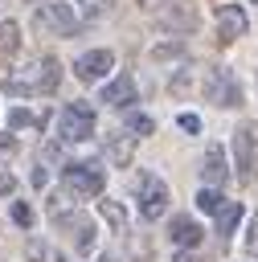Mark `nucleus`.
Returning <instances> with one entry per match:
<instances>
[{
    "label": "nucleus",
    "instance_id": "nucleus-1",
    "mask_svg": "<svg viewBox=\"0 0 258 262\" xmlns=\"http://www.w3.org/2000/svg\"><path fill=\"white\" fill-rule=\"evenodd\" d=\"M57 86H61V61L53 53L37 57L25 74H8L4 78V90L8 94H20V98H29V94H53Z\"/></svg>",
    "mask_w": 258,
    "mask_h": 262
},
{
    "label": "nucleus",
    "instance_id": "nucleus-2",
    "mask_svg": "<svg viewBox=\"0 0 258 262\" xmlns=\"http://www.w3.org/2000/svg\"><path fill=\"white\" fill-rule=\"evenodd\" d=\"M201 94H205V102H213V106H242V86H238V78H233L229 66H205V74H201Z\"/></svg>",
    "mask_w": 258,
    "mask_h": 262
},
{
    "label": "nucleus",
    "instance_id": "nucleus-3",
    "mask_svg": "<svg viewBox=\"0 0 258 262\" xmlns=\"http://www.w3.org/2000/svg\"><path fill=\"white\" fill-rule=\"evenodd\" d=\"M78 12L70 8V4H53V0H45L41 8H33V29L37 33H45V37H74L78 33Z\"/></svg>",
    "mask_w": 258,
    "mask_h": 262
},
{
    "label": "nucleus",
    "instance_id": "nucleus-4",
    "mask_svg": "<svg viewBox=\"0 0 258 262\" xmlns=\"http://www.w3.org/2000/svg\"><path fill=\"white\" fill-rule=\"evenodd\" d=\"M90 135H94V111H90V102L61 106V115H57V139L61 143H82Z\"/></svg>",
    "mask_w": 258,
    "mask_h": 262
},
{
    "label": "nucleus",
    "instance_id": "nucleus-5",
    "mask_svg": "<svg viewBox=\"0 0 258 262\" xmlns=\"http://www.w3.org/2000/svg\"><path fill=\"white\" fill-rule=\"evenodd\" d=\"M135 188H139V217L143 221H160L168 213V184L156 172H139Z\"/></svg>",
    "mask_w": 258,
    "mask_h": 262
},
{
    "label": "nucleus",
    "instance_id": "nucleus-6",
    "mask_svg": "<svg viewBox=\"0 0 258 262\" xmlns=\"http://www.w3.org/2000/svg\"><path fill=\"white\" fill-rule=\"evenodd\" d=\"M66 188L74 196H98L106 188V172L94 164V160H82V164H66Z\"/></svg>",
    "mask_w": 258,
    "mask_h": 262
},
{
    "label": "nucleus",
    "instance_id": "nucleus-7",
    "mask_svg": "<svg viewBox=\"0 0 258 262\" xmlns=\"http://www.w3.org/2000/svg\"><path fill=\"white\" fill-rule=\"evenodd\" d=\"M254 151H258V123L246 119V123H238V131H233V168H238L242 180L254 176Z\"/></svg>",
    "mask_w": 258,
    "mask_h": 262
},
{
    "label": "nucleus",
    "instance_id": "nucleus-8",
    "mask_svg": "<svg viewBox=\"0 0 258 262\" xmlns=\"http://www.w3.org/2000/svg\"><path fill=\"white\" fill-rule=\"evenodd\" d=\"M246 29H250V20L238 4H217V41L221 45H233L238 37H246Z\"/></svg>",
    "mask_w": 258,
    "mask_h": 262
},
{
    "label": "nucleus",
    "instance_id": "nucleus-9",
    "mask_svg": "<svg viewBox=\"0 0 258 262\" xmlns=\"http://www.w3.org/2000/svg\"><path fill=\"white\" fill-rule=\"evenodd\" d=\"M111 66H115V53H111V49H90V53H82V57L74 61V74H78L82 82H98Z\"/></svg>",
    "mask_w": 258,
    "mask_h": 262
},
{
    "label": "nucleus",
    "instance_id": "nucleus-10",
    "mask_svg": "<svg viewBox=\"0 0 258 262\" xmlns=\"http://www.w3.org/2000/svg\"><path fill=\"white\" fill-rule=\"evenodd\" d=\"M102 151L115 168H131V156H135V135L127 131H106L102 135Z\"/></svg>",
    "mask_w": 258,
    "mask_h": 262
},
{
    "label": "nucleus",
    "instance_id": "nucleus-11",
    "mask_svg": "<svg viewBox=\"0 0 258 262\" xmlns=\"http://www.w3.org/2000/svg\"><path fill=\"white\" fill-rule=\"evenodd\" d=\"M201 180H205L209 188H221V184L229 180V164H225L221 143H209V147H205V160H201Z\"/></svg>",
    "mask_w": 258,
    "mask_h": 262
},
{
    "label": "nucleus",
    "instance_id": "nucleus-12",
    "mask_svg": "<svg viewBox=\"0 0 258 262\" xmlns=\"http://www.w3.org/2000/svg\"><path fill=\"white\" fill-rule=\"evenodd\" d=\"M98 102L127 111V106L135 102V78H131V74H119L115 82H106V86H102V98H98Z\"/></svg>",
    "mask_w": 258,
    "mask_h": 262
},
{
    "label": "nucleus",
    "instance_id": "nucleus-13",
    "mask_svg": "<svg viewBox=\"0 0 258 262\" xmlns=\"http://www.w3.org/2000/svg\"><path fill=\"white\" fill-rule=\"evenodd\" d=\"M57 225L74 233V246H78L82 254L90 250V242H94V225H90V217H86V213H61V217H57Z\"/></svg>",
    "mask_w": 258,
    "mask_h": 262
},
{
    "label": "nucleus",
    "instance_id": "nucleus-14",
    "mask_svg": "<svg viewBox=\"0 0 258 262\" xmlns=\"http://www.w3.org/2000/svg\"><path fill=\"white\" fill-rule=\"evenodd\" d=\"M201 225L192 221V217H172V225H168V237H172V246H180V250H192V246H201Z\"/></svg>",
    "mask_w": 258,
    "mask_h": 262
},
{
    "label": "nucleus",
    "instance_id": "nucleus-15",
    "mask_svg": "<svg viewBox=\"0 0 258 262\" xmlns=\"http://www.w3.org/2000/svg\"><path fill=\"white\" fill-rule=\"evenodd\" d=\"M242 217H246V205H242V201H225V205L213 213V221H217V237L225 242V237L238 229V221H242Z\"/></svg>",
    "mask_w": 258,
    "mask_h": 262
},
{
    "label": "nucleus",
    "instance_id": "nucleus-16",
    "mask_svg": "<svg viewBox=\"0 0 258 262\" xmlns=\"http://www.w3.org/2000/svg\"><path fill=\"white\" fill-rule=\"evenodd\" d=\"M98 213H102V221H106L115 233H123V229H127V209H123L119 201H111V196H106V201H98Z\"/></svg>",
    "mask_w": 258,
    "mask_h": 262
},
{
    "label": "nucleus",
    "instance_id": "nucleus-17",
    "mask_svg": "<svg viewBox=\"0 0 258 262\" xmlns=\"http://www.w3.org/2000/svg\"><path fill=\"white\" fill-rule=\"evenodd\" d=\"M20 53V29L12 25V20H0V57L8 61V57H16Z\"/></svg>",
    "mask_w": 258,
    "mask_h": 262
},
{
    "label": "nucleus",
    "instance_id": "nucleus-18",
    "mask_svg": "<svg viewBox=\"0 0 258 262\" xmlns=\"http://www.w3.org/2000/svg\"><path fill=\"white\" fill-rule=\"evenodd\" d=\"M37 164H41V168H66V160H61V139H49V143L37 151Z\"/></svg>",
    "mask_w": 258,
    "mask_h": 262
},
{
    "label": "nucleus",
    "instance_id": "nucleus-19",
    "mask_svg": "<svg viewBox=\"0 0 258 262\" xmlns=\"http://www.w3.org/2000/svg\"><path fill=\"white\" fill-rule=\"evenodd\" d=\"M156 131V123H152V115H139V111H131L127 115V135H135V139H143V135H152Z\"/></svg>",
    "mask_w": 258,
    "mask_h": 262
},
{
    "label": "nucleus",
    "instance_id": "nucleus-20",
    "mask_svg": "<svg viewBox=\"0 0 258 262\" xmlns=\"http://www.w3.org/2000/svg\"><path fill=\"white\" fill-rule=\"evenodd\" d=\"M221 205H225V196H221L217 188H205V184H201V192H197V209H205V213H217Z\"/></svg>",
    "mask_w": 258,
    "mask_h": 262
},
{
    "label": "nucleus",
    "instance_id": "nucleus-21",
    "mask_svg": "<svg viewBox=\"0 0 258 262\" xmlns=\"http://www.w3.org/2000/svg\"><path fill=\"white\" fill-rule=\"evenodd\" d=\"M152 57H156V61H164V57H184V45H180V41H164V45L152 49Z\"/></svg>",
    "mask_w": 258,
    "mask_h": 262
},
{
    "label": "nucleus",
    "instance_id": "nucleus-22",
    "mask_svg": "<svg viewBox=\"0 0 258 262\" xmlns=\"http://www.w3.org/2000/svg\"><path fill=\"white\" fill-rule=\"evenodd\" d=\"M8 213H12V221H16L20 229H29V225H33V209H29L25 201H12V209H8Z\"/></svg>",
    "mask_w": 258,
    "mask_h": 262
},
{
    "label": "nucleus",
    "instance_id": "nucleus-23",
    "mask_svg": "<svg viewBox=\"0 0 258 262\" xmlns=\"http://www.w3.org/2000/svg\"><path fill=\"white\" fill-rule=\"evenodd\" d=\"M78 4H82V16H86V20H98V16L111 8V0H78Z\"/></svg>",
    "mask_w": 258,
    "mask_h": 262
},
{
    "label": "nucleus",
    "instance_id": "nucleus-24",
    "mask_svg": "<svg viewBox=\"0 0 258 262\" xmlns=\"http://www.w3.org/2000/svg\"><path fill=\"white\" fill-rule=\"evenodd\" d=\"M8 127H37V115H29V111H8Z\"/></svg>",
    "mask_w": 258,
    "mask_h": 262
},
{
    "label": "nucleus",
    "instance_id": "nucleus-25",
    "mask_svg": "<svg viewBox=\"0 0 258 262\" xmlns=\"http://www.w3.org/2000/svg\"><path fill=\"white\" fill-rule=\"evenodd\" d=\"M168 90H172V94H184V90H188V70H176V78L168 82Z\"/></svg>",
    "mask_w": 258,
    "mask_h": 262
},
{
    "label": "nucleus",
    "instance_id": "nucleus-26",
    "mask_svg": "<svg viewBox=\"0 0 258 262\" xmlns=\"http://www.w3.org/2000/svg\"><path fill=\"white\" fill-rule=\"evenodd\" d=\"M246 254H258V213L250 221V233H246Z\"/></svg>",
    "mask_w": 258,
    "mask_h": 262
},
{
    "label": "nucleus",
    "instance_id": "nucleus-27",
    "mask_svg": "<svg viewBox=\"0 0 258 262\" xmlns=\"http://www.w3.org/2000/svg\"><path fill=\"white\" fill-rule=\"evenodd\" d=\"M135 4H139V8L147 12V16H156V12H160V8H168L172 0H135Z\"/></svg>",
    "mask_w": 258,
    "mask_h": 262
},
{
    "label": "nucleus",
    "instance_id": "nucleus-28",
    "mask_svg": "<svg viewBox=\"0 0 258 262\" xmlns=\"http://www.w3.org/2000/svg\"><path fill=\"white\" fill-rule=\"evenodd\" d=\"M0 192H4V196H8V192H16V176H12V172H4V168H0Z\"/></svg>",
    "mask_w": 258,
    "mask_h": 262
},
{
    "label": "nucleus",
    "instance_id": "nucleus-29",
    "mask_svg": "<svg viewBox=\"0 0 258 262\" xmlns=\"http://www.w3.org/2000/svg\"><path fill=\"white\" fill-rule=\"evenodd\" d=\"M176 123H180V127H184V131H192V135H197V131H201V119H197V115H180V119H176Z\"/></svg>",
    "mask_w": 258,
    "mask_h": 262
},
{
    "label": "nucleus",
    "instance_id": "nucleus-30",
    "mask_svg": "<svg viewBox=\"0 0 258 262\" xmlns=\"http://www.w3.org/2000/svg\"><path fill=\"white\" fill-rule=\"evenodd\" d=\"M16 151V139L12 135H0V156H12Z\"/></svg>",
    "mask_w": 258,
    "mask_h": 262
},
{
    "label": "nucleus",
    "instance_id": "nucleus-31",
    "mask_svg": "<svg viewBox=\"0 0 258 262\" xmlns=\"http://www.w3.org/2000/svg\"><path fill=\"white\" fill-rule=\"evenodd\" d=\"M172 262H197V258H192V254H176Z\"/></svg>",
    "mask_w": 258,
    "mask_h": 262
},
{
    "label": "nucleus",
    "instance_id": "nucleus-32",
    "mask_svg": "<svg viewBox=\"0 0 258 262\" xmlns=\"http://www.w3.org/2000/svg\"><path fill=\"white\" fill-rule=\"evenodd\" d=\"M250 4H258V0H250Z\"/></svg>",
    "mask_w": 258,
    "mask_h": 262
}]
</instances>
